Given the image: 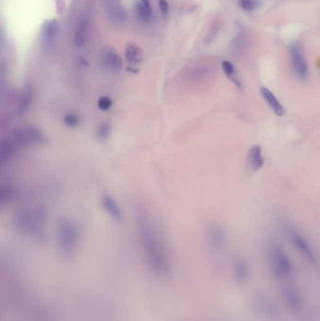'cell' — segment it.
<instances>
[{"instance_id":"obj_1","label":"cell","mask_w":320,"mask_h":321,"mask_svg":"<svg viewBox=\"0 0 320 321\" xmlns=\"http://www.w3.org/2000/svg\"><path fill=\"white\" fill-rule=\"evenodd\" d=\"M139 236L144 257L152 273L164 276L171 270L164 240L154 225L147 218L139 221Z\"/></svg>"},{"instance_id":"obj_2","label":"cell","mask_w":320,"mask_h":321,"mask_svg":"<svg viewBox=\"0 0 320 321\" xmlns=\"http://www.w3.org/2000/svg\"><path fill=\"white\" fill-rule=\"evenodd\" d=\"M14 223L16 227L23 232L42 237L46 229V212L41 207H37L33 210L25 209L16 215Z\"/></svg>"},{"instance_id":"obj_3","label":"cell","mask_w":320,"mask_h":321,"mask_svg":"<svg viewBox=\"0 0 320 321\" xmlns=\"http://www.w3.org/2000/svg\"><path fill=\"white\" fill-rule=\"evenodd\" d=\"M10 138L14 141L18 148L43 146L47 143L45 134L39 128L32 125L23 126L16 129Z\"/></svg>"},{"instance_id":"obj_4","label":"cell","mask_w":320,"mask_h":321,"mask_svg":"<svg viewBox=\"0 0 320 321\" xmlns=\"http://www.w3.org/2000/svg\"><path fill=\"white\" fill-rule=\"evenodd\" d=\"M271 271L274 279L285 281L292 273V262L288 254L280 247H274L271 251Z\"/></svg>"},{"instance_id":"obj_5","label":"cell","mask_w":320,"mask_h":321,"mask_svg":"<svg viewBox=\"0 0 320 321\" xmlns=\"http://www.w3.org/2000/svg\"><path fill=\"white\" fill-rule=\"evenodd\" d=\"M78 238L77 227L71 220L61 218L58 222V239L62 249L71 252L74 249Z\"/></svg>"},{"instance_id":"obj_6","label":"cell","mask_w":320,"mask_h":321,"mask_svg":"<svg viewBox=\"0 0 320 321\" xmlns=\"http://www.w3.org/2000/svg\"><path fill=\"white\" fill-rule=\"evenodd\" d=\"M281 296L286 307L290 312L301 313L305 307V300L302 292L293 284H285L281 288Z\"/></svg>"},{"instance_id":"obj_7","label":"cell","mask_w":320,"mask_h":321,"mask_svg":"<svg viewBox=\"0 0 320 321\" xmlns=\"http://www.w3.org/2000/svg\"><path fill=\"white\" fill-rule=\"evenodd\" d=\"M101 62L102 67L109 72L116 73L122 68V58L113 46L103 48L101 54Z\"/></svg>"},{"instance_id":"obj_8","label":"cell","mask_w":320,"mask_h":321,"mask_svg":"<svg viewBox=\"0 0 320 321\" xmlns=\"http://www.w3.org/2000/svg\"><path fill=\"white\" fill-rule=\"evenodd\" d=\"M291 241L293 243V245L297 249L305 259L308 261H310L315 266L318 267V259L316 257V254L312 249L310 243L307 242L304 236L301 235L298 232H292L291 233Z\"/></svg>"},{"instance_id":"obj_9","label":"cell","mask_w":320,"mask_h":321,"mask_svg":"<svg viewBox=\"0 0 320 321\" xmlns=\"http://www.w3.org/2000/svg\"><path fill=\"white\" fill-rule=\"evenodd\" d=\"M290 55H291V60L296 74L303 80L307 78L308 65L300 47L298 45H293L290 49Z\"/></svg>"},{"instance_id":"obj_10","label":"cell","mask_w":320,"mask_h":321,"mask_svg":"<svg viewBox=\"0 0 320 321\" xmlns=\"http://www.w3.org/2000/svg\"><path fill=\"white\" fill-rule=\"evenodd\" d=\"M207 239L213 249L219 250L224 247L227 242V233L220 225L212 224L207 230Z\"/></svg>"},{"instance_id":"obj_11","label":"cell","mask_w":320,"mask_h":321,"mask_svg":"<svg viewBox=\"0 0 320 321\" xmlns=\"http://www.w3.org/2000/svg\"><path fill=\"white\" fill-rule=\"evenodd\" d=\"M33 100H34L33 86L30 85L25 86L18 99V103L16 106V114L18 115V117H22L29 110Z\"/></svg>"},{"instance_id":"obj_12","label":"cell","mask_w":320,"mask_h":321,"mask_svg":"<svg viewBox=\"0 0 320 321\" xmlns=\"http://www.w3.org/2000/svg\"><path fill=\"white\" fill-rule=\"evenodd\" d=\"M259 92L262 96V98L264 99L266 103L270 106V108L277 117H283L285 115L284 106L282 105L281 102H279L277 97L269 88L262 86L260 87Z\"/></svg>"},{"instance_id":"obj_13","label":"cell","mask_w":320,"mask_h":321,"mask_svg":"<svg viewBox=\"0 0 320 321\" xmlns=\"http://www.w3.org/2000/svg\"><path fill=\"white\" fill-rule=\"evenodd\" d=\"M18 147L11 138L0 140V167L6 165L15 154Z\"/></svg>"},{"instance_id":"obj_14","label":"cell","mask_w":320,"mask_h":321,"mask_svg":"<svg viewBox=\"0 0 320 321\" xmlns=\"http://www.w3.org/2000/svg\"><path fill=\"white\" fill-rule=\"evenodd\" d=\"M264 163H265V159L263 157L261 147L258 146V145L253 146L249 149L248 156H247L248 166L250 167L252 170L257 171V170H259L260 168L263 167Z\"/></svg>"},{"instance_id":"obj_15","label":"cell","mask_w":320,"mask_h":321,"mask_svg":"<svg viewBox=\"0 0 320 321\" xmlns=\"http://www.w3.org/2000/svg\"><path fill=\"white\" fill-rule=\"evenodd\" d=\"M126 59L130 63L131 66H135L140 64L144 59L143 51L135 42H128L126 46Z\"/></svg>"},{"instance_id":"obj_16","label":"cell","mask_w":320,"mask_h":321,"mask_svg":"<svg viewBox=\"0 0 320 321\" xmlns=\"http://www.w3.org/2000/svg\"><path fill=\"white\" fill-rule=\"evenodd\" d=\"M233 273L236 282L239 285H244L249 278V267L243 259H237L235 262Z\"/></svg>"},{"instance_id":"obj_17","label":"cell","mask_w":320,"mask_h":321,"mask_svg":"<svg viewBox=\"0 0 320 321\" xmlns=\"http://www.w3.org/2000/svg\"><path fill=\"white\" fill-rule=\"evenodd\" d=\"M102 207L104 210L107 212L112 218L116 220H121L122 218V212L118 206V204L116 202V200L112 196H103L102 199Z\"/></svg>"},{"instance_id":"obj_18","label":"cell","mask_w":320,"mask_h":321,"mask_svg":"<svg viewBox=\"0 0 320 321\" xmlns=\"http://www.w3.org/2000/svg\"><path fill=\"white\" fill-rule=\"evenodd\" d=\"M58 32V23L56 20L45 21L42 26V38L46 44L53 42Z\"/></svg>"},{"instance_id":"obj_19","label":"cell","mask_w":320,"mask_h":321,"mask_svg":"<svg viewBox=\"0 0 320 321\" xmlns=\"http://www.w3.org/2000/svg\"><path fill=\"white\" fill-rule=\"evenodd\" d=\"M15 187L10 183L0 185V208L9 203L15 196Z\"/></svg>"},{"instance_id":"obj_20","label":"cell","mask_w":320,"mask_h":321,"mask_svg":"<svg viewBox=\"0 0 320 321\" xmlns=\"http://www.w3.org/2000/svg\"><path fill=\"white\" fill-rule=\"evenodd\" d=\"M108 15L115 23H123L127 18V12L120 4L113 3L108 8Z\"/></svg>"},{"instance_id":"obj_21","label":"cell","mask_w":320,"mask_h":321,"mask_svg":"<svg viewBox=\"0 0 320 321\" xmlns=\"http://www.w3.org/2000/svg\"><path fill=\"white\" fill-rule=\"evenodd\" d=\"M87 23L86 20L80 21L74 30V37H73V42L75 46L82 47L86 43V31H87Z\"/></svg>"},{"instance_id":"obj_22","label":"cell","mask_w":320,"mask_h":321,"mask_svg":"<svg viewBox=\"0 0 320 321\" xmlns=\"http://www.w3.org/2000/svg\"><path fill=\"white\" fill-rule=\"evenodd\" d=\"M222 67H223V70H224L225 74L227 75V78L231 80L238 87H242V83L237 75V71L235 69L234 65L230 61L226 60L222 63Z\"/></svg>"},{"instance_id":"obj_23","label":"cell","mask_w":320,"mask_h":321,"mask_svg":"<svg viewBox=\"0 0 320 321\" xmlns=\"http://www.w3.org/2000/svg\"><path fill=\"white\" fill-rule=\"evenodd\" d=\"M112 126L109 121H104L97 129V136L101 141H106L111 135Z\"/></svg>"},{"instance_id":"obj_24","label":"cell","mask_w":320,"mask_h":321,"mask_svg":"<svg viewBox=\"0 0 320 321\" xmlns=\"http://www.w3.org/2000/svg\"><path fill=\"white\" fill-rule=\"evenodd\" d=\"M135 12H136V15L138 17V19L141 21H144V22L149 21L150 18H151V14H152L151 8L144 6L142 3L141 4L140 3L136 4Z\"/></svg>"},{"instance_id":"obj_25","label":"cell","mask_w":320,"mask_h":321,"mask_svg":"<svg viewBox=\"0 0 320 321\" xmlns=\"http://www.w3.org/2000/svg\"><path fill=\"white\" fill-rule=\"evenodd\" d=\"M63 121H64L65 125L68 126L70 128H76L81 122V118L76 113L70 112V113H67L65 115Z\"/></svg>"},{"instance_id":"obj_26","label":"cell","mask_w":320,"mask_h":321,"mask_svg":"<svg viewBox=\"0 0 320 321\" xmlns=\"http://www.w3.org/2000/svg\"><path fill=\"white\" fill-rule=\"evenodd\" d=\"M113 105V101L108 96H102L98 100V107L102 111H108Z\"/></svg>"},{"instance_id":"obj_27","label":"cell","mask_w":320,"mask_h":321,"mask_svg":"<svg viewBox=\"0 0 320 321\" xmlns=\"http://www.w3.org/2000/svg\"><path fill=\"white\" fill-rule=\"evenodd\" d=\"M259 5L258 0H241V6L245 10H253Z\"/></svg>"},{"instance_id":"obj_28","label":"cell","mask_w":320,"mask_h":321,"mask_svg":"<svg viewBox=\"0 0 320 321\" xmlns=\"http://www.w3.org/2000/svg\"><path fill=\"white\" fill-rule=\"evenodd\" d=\"M159 6L162 14L164 16L167 15L169 12V6L166 0H159Z\"/></svg>"},{"instance_id":"obj_29","label":"cell","mask_w":320,"mask_h":321,"mask_svg":"<svg viewBox=\"0 0 320 321\" xmlns=\"http://www.w3.org/2000/svg\"><path fill=\"white\" fill-rule=\"evenodd\" d=\"M142 4L148 8H150V1L149 0H141Z\"/></svg>"}]
</instances>
